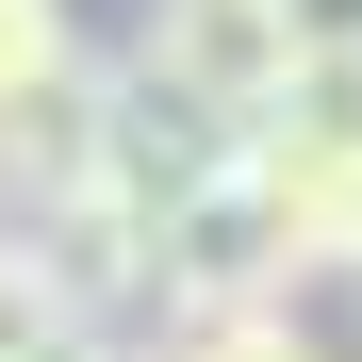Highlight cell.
<instances>
[{"label": "cell", "instance_id": "1", "mask_svg": "<svg viewBox=\"0 0 362 362\" xmlns=\"http://www.w3.org/2000/svg\"><path fill=\"white\" fill-rule=\"evenodd\" d=\"M148 313L165 329H230V313H296V247H280V198H264V165L230 148L181 214H148Z\"/></svg>", "mask_w": 362, "mask_h": 362}, {"label": "cell", "instance_id": "6", "mask_svg": "<svg viewBox=\"0 0 362 362\" xmlns=\"http://www.w3.org/2000/svg\"><path fill=\"white\" fill-rule=\"evenodd\" d=\"M165 362H329L296 313H230V329H165Z\"/></svg>", "mask_w": 362, "mask_h": 362}, {"label": "cell", "instance_id": "2", "mask_svg": "<svg viewBox=\"0 0 362 362\" xmlns=\"http://www.w3.org/2000/svg\"><path fill=\"white\" fill-rule=\"evenodd\" d=\"M280 66H296V17H264V0H165L148 49H132V83H165L181 115H214V132H247L280 99Z\"/></svg>", "mask_w": 362, "mask_h": 362}, {"label": "cell", "instance_id": "4", "mask_svg": "<svg viewBox=\"0 0 362 362\" xmlns=\"http://www.w3.org/2000/svg\"><path fill=\"white\" fill-rule=\"evenodd\" d=\"M0 362H99V329L33 280V247H17V230H0Z\"/></svg>", "mask_w": 362, "mask_h": 362}, {"label": "cell", "instance_id": "7", "mask_svg": "<svg viewBox=\"0 0 362 362\" xmlns=\"http://www.w3.org/2000/svg\"><path fill=\"white\" fill-rule=\"evenodd\" d=\"M296 17V49H362V0H280Z\"/></svg>", "mask_w": 362, "mask_h": 362}, {"label": "cell", "instance_id": "8", "mask_svg": "<svg viewBox=\"0 0 362 362\" xmlns=\"http://www.w3.org/2000/svg\"><path fill=\"white\" fill-rule=\"evenodd\" d=\"M264 17H280V0H264Z\"/></svg>", "mask_w": 362, "mask_h": 362}, {"label": "cell", "instance_id": "3", "mask_svg": "<svg viewBox=\"0 0 362 362\" xmlns=\"http://www.w3.org/2000/svg\"><path fill=\"white\" fill-rule=\"evenodd\" d=\"M247 165L280 198H313V181H362V49H296L280 99L247 115Z\"/></svg>", "mask_w": 362, "mask_h": 362}, {"label": "cell", "instance_id": "5", "mask_svg": "<svg viewBox=\"0 0 362 362\" xmlns=\"http://www.w3.org/2000/svg\"><path fill=\"white\" fill-rule=\"evenodd\" d=\"M66 66H83L66 0H0V99H33V83H66Z\"/></svg>", "mask_w": 362, "mask_h": 362}]
</instances>
